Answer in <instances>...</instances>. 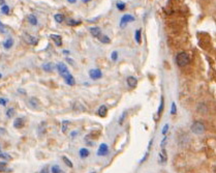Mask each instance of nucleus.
Here are the masks:
<instances>
[{
	"label": "nucleus",
	"instance_id": "obj_1",
	"mask_svg": "<svg viewBox=\"0 0 216 173\" xmlns=\"http://www.w3.org/2000/svg\"><path fill=\"white\" fill-rule=\"evenodd\" d=\"M189 62H190V57H189L188 53H186V52H180V53L176 55V63L179 67H186Z\"/></svg>",
	"mask_w": 216,
	"mask_h": 173
},
{
	"label": "nucleus",
	"instance_id": "obj_2",
	"mask_svg": "<svg viewBox=\"0 0 216 173\" xmlns=\"http://www.w3.org/2000/svg\"><path fill=\"white\" fill-rule=\"evenodd\" d=\"M191 131L194 134H197V135H201V134H203L205 131H206V128H205V125L203 122L194 121L191 125Z\"/></svg>",
	"mask_w": 216,
	"mask_h": 173
},
{
	"label": "nucleus",
	"instance_id": "obj_3",
	"mask_svg": "<svg viewBox=\"0 0 216 173\" xmlns=\"http://www.w3.org/2000/svg\"><path fill=\"white\" fill-rule=\"evenodd\" d=\"M56 67H57V70H58L59 74H60L63 78H65L66 76H68L69 74H71V73L68 72V69H67V67L63 63V62H59V63L57 64Z\"/></svg>",
	"mask_w": 216,
	"mask_h": 173
},
{
	"label": "nucleus",
	"instance_id": "obj_4",
	"mask_svg": "<svg viewBox=\"0 0 216 173\" xmlns=\"http://www.w3.org/2000/svg\"><path fill=\"white\" fill-rule=\"evenodd\" d=\"M134 17H132L131 15H124L123 17L121 18V21H120V27L123 28L131 22H134Z\"/></svg>",
	"mask_w": 216,
	"mask_h": 173
},
{
	"label": "nucleus",
	"instance_id": "obj_5",
	"mask_svg": "<svg viewBox=\"0 0 216 173\" xmlns=\"http://www.w3.org/2000/svg\"><path fill=\"white\" fill-rule=\"evenodd\" d=\"M89 76H90L91 79L97 80V79H99V78H101L103 73H101V70L98 69H93V70H89Z\"/></svg>",
	"mask_w": 216,
	"mask_h": 173
},
{
	"label": "nucleus",
	"instance_id": "obj_6",
	"mask_svg": "<svg viewBox=\"0 0 216 173\" xmlns=\"http://www.w3.org/2000/svg\"><path fill=\"white\" fill-rule=\"evenodd\" d=\"M108 151H109L108 145H106V143H103L99 145V148H98L97 150V154L98 156H106V154L108 153Z\"/></svg>",
	"mask_w": 216,
	"mask_h": 173
},
{
	"label": "nucleus",
	"instance_id": "obj_7",
	"mask_svg": "<svg viewBox=\"0 0 216 173\" xmlns=\"http://www.w3.org/2000/svg\"><path fill=\"white\" fill-rule=\"evenodd\" d=\"M28 104H29V106L31 108L33 109H37L38 107H40V101H38L36 98H30L29 101H28Z\"/></svg>",
	"mask_w": 216,
	"mask_h": 173
},
{
	"label": "nucleus",
	"instance_id": "obj_8",
	"mask_svg": "<svg viewBox=\"0 0 216 173\" xmlns=\"http://www.w3.org/2000/svg\"><path fill=\"white\" fill-rule=\"evenodd\" d=\"M24 124H25L24 118H22V117H19V118L15 119V121H14V127L16 128V129H21V128L24 127Z\"/></svg>",
	"mask_w": 216,
	"mask_h": 173
},
{
	"label": "nucleus",
	"instance_id": "obj_9",
	"mask_svg": "<svg viewBox=\"0 0 216 173\" xmlns=\"http://www.w3.org/2000/svg\"><path fill=\"white\" fill-rule=\"evenodd\" d=\"M55 67L56 65L54 64L53 62H47V63L43 64V69L44 70H46V72H52V70H54Z\"/></svg>",
	"mask_w": 216,
	"mask_h": 173
},
{
	"label": "nucleus",
	"instance_id": "obj_10",
	"mask_svg": "<svg viewBox=\"0 0 216 173\" xmlns=\"http://www.w3.org/2000/svg\"><path fill=\"white\" fill-rule=\"evenodd\" d=\"M89 31L94 38H99L101 34V30L98 27H91L89 28Z\"/></svg>",
	"mask_w": 216,
	"mask_h": 173
},
{
	"label": "nucleus",
	"instance_id": "obj_11",
	"mask_svg": "<svg viewBox=\"0 0 216 173\" xmlns=\"http://www.w3.org/2000/svg\"><path fill=\"white\" fill-rule=\"evenodd\" d=\"M166 159H168V157H166V151L165 149L162 147L161 153H158V161H159V163H165V162H166Z\"/></svg>",
	"mask_w": 216,
	"mask_h": 173
},
{
	"label": "nucleus",
	"instance_id": "obj_12",
	"mask_svg": "<svg viewBox=\"0 0 216 173\" xmlns=\"http://www.w3.org/2000/svg\"><path fill=\"white\" fill-rule=\"evenodd\" d=\"M50 38H51L54 41H55L56 46H58V47L62 46V38H61L60 35H58V34H51Z\"/></svg>",
	"mask_w": 216,
	"mask_h": 173
},
{
	"label": "nucleus",
	"instance_id": "obj_13",
	"mask_svg": "<svg viewBox=\"0 0 216 173\" xmlns=\"http://www.w3.org/2000/svg\"><path fill=\"white\" fill-rule=\"evenodd\" d=\"M12 46H14V40H12V38H9L7 40H5V41H3V48H4L5 50L10 49Z\"/></svg>",
	"mask_w": 216,
	"mask_h": 173
},
{
	"label": "nucleus",
	"instance_id": "obj_14",
	"mask_svg": "<svg viewBox=\"0 0 216 173\" xmlns=\"http://www.w3.org/2000/svg\"><path fill=\"white\" fill-rule=\"evenodd\" d=\"M127 85L129 87H136L138 85V80L134 77H128L127 78Z\"/></svg>",
	"mask_w": 216,
	"mask_h": 173
},
{
	"label": "nucleus",
	"instance_id": "obj_15",
	"mask_svg": "<svg viewBox=\"0 0 216 173\" xmlns=\"http://www.w3.org/2000/svg\"><path fill=\"white\" fill-rule=\"evenodd\" d=\"M25 40L28 41L29 44L31 45H36L37 44V38H34V36H32V35H29V34H26L25 35Z\"/></svg>",
	"mask_w": 216,
	"mask_h": 173
},
{
	"label": "nucleus",
	"instance_id": "obj_16",
	"mask_svg": "<svg viewBox=\"0 0 216 173\" xmlns=\"http://www.w3.org/2000/svg\"><path fill=\"white\" fill-rule=\"evenodd\" d=\"M64 80H65V83H66V84H68V85H71V86L75 85V83L74 76H72L71 74H69L68 76H66V77L64 78Z\"/></svg>",
	"mask_w": 216,
	"mask_h": 173
},
{
	"label": "nucleus",
	"instance_id": "obj_17",
	"mask_svg": "<svg viewBox=\"0 0 216 173\" xmlns=\"http://www.w3.org/2000/svg\"><path fill=\"white\" fill-rule=\"evenodd\" d=\"M28 22L30 23L31 25H33V26H35V25H37V19H36V17L34 15H29L28 16Z\"/></svg>",
	"mask_w": 216,
	"mask_h": 173
},
{
	"label": "nucleus",
	"instance_id": "obj_18",
	"mask_svg": "<svg viewBox=\"0 0 216 173\" xmlns=\"http://www.w3.org/2000/svg\"><path fill=\"white\" fill-rule=\"evenodd\" d=\"M106 112H108V110H106V107L105 106V105L100 106L99 109H98V115L101 116V117H105L106 114Z\"/></svg>",
	"mask_w": 216,
	"mask_h": 173
},
{
	"label": "nucleus",
	"instance_id": "obj_19",
	"mask_svg": "<svg viewBox=\"0 0 216 173\" xmlns=\"http://www.w3.org/2000/svg\"><path fill=\"white\" fill-rule=\"evenodd\" d=\"M89 150H88L87 148H81L80 149V157L82 159H85V158H87L88 156H89Z\"/></svg>",
	"mask_w": 216,
	"mask_h": 173
},
{
	"label": "nucleus",
	"instance_id": "obj_20",
	"mask_svg": "<svg viewBox=\"0 0 216 173\" xmlns=\"http://www.w3.org/2000/svg\"><path fill=\"white\" fill-rule=\"evenodd\" d=\"M134 36H136V41H137V43L138 44H141V41H142V31L141 29H138L136 31V34H134Z\"/></svg>",
	"mask_w": 216,
	"mask_h": 173
},
{
	"label": "nucleus",
	"instance_id": "obj_21",
	"mask_svg": "<svg viewBox=\"0 0 216 173\" xmlns=\"http://www.w3.org/2000/svg\"><path fill=\"white\" fill-rule=\"evenodd\" d=\"M54 19H55L56 22H58V23H62L64 21V16L63 15H61V14H57L54 16Z\"/></svg>",
	"mask_w": 216,
	"mask_h": 173
},
{
	"label": "nucleus",
	"instance_id": "obj_22",
	"mask_svg": "<svg viewBox=\"0 0 216 173\" xmlns=\"http://www.w3.org/2000/svg\"><path fill=\"white\" fill-rule=\"evenodd\" d=\"M51 171H52V173H63L61 168L58 166V165H54V166H52Z\"/></svg>",
	"mask_w": 216,
	"mask_h": 173
},
{
	"label": "nucleus",
	"instance_id": "obj_23",
	"mask_svg": "<svg viewBox=\"0 0 216 173\" xmlns=\"http://www.w3.org/2000/svg\"><path fill=\"white\" fill-rule=\"evenodd\" d=\"M98 38H99V41L103 44H109V43H110V38H109V36H106V35H101Z\"/></svg>",
	"mask_w": 216,
	"mask_h": 173
},
{
	"label": "nucleus",
	"instance_id": "obj_24",
	"mask_svg": "<svg viewBox=\"0 0 216 173\" xmlns=\"http://www.w3.org/2000/svg\"><path fill=\"white\" fill-rule=\"evenodd\" d=\"M68 124H69L68 120H63V121H62V132L63 133H66L67 128H68Z\"/></svg>",
	"mask_w": 216,
	"mask_h": 173
},
{
	"label": "nucleus",
	"instance_id": "obj_25",
	"mask_svg": "<svg viewBox=\"0 0 216 173\" xmlns=\"http://www.w3.org/2000/svg\"><path fill=\"white\" fill-rule=\"evenodd\" d=\"M1 13H3L4 15H9V5L6 4H3L1 6Z\"/></svg>",
	"mask_w": 216,
	"mask_h": 173
},
{
	"label": "nucleus",
	"instance_id": "obj_26",
	"mask_svg": "<svg viewBox=\"0 0 216 173\" xmlns=\"http://www.w3.org/2000/svg\"><path fill=\"white\" fill-rule=\"evenodd\" d=\"M15 113H16V112H15V109H14V108H9V109L6 111V116L9 117V118H12V117L15 115Z\"/></svg>",
	"mask_w": 216,
	"mask_h": 173
},
{
	"label": "nucleus",
	"instance_id": "obj_27",
	"mask_svg": "<svg viewBox=\"0 0 216 173\" xmlns=\"http://www.w3.org/2000/svg\"><path fill=\"white\" fill-rule=\"evenodd\" d=\"M0 159H3V160H10L12 158H10V156H9V153H3V151L0 150Z\"/></svg>",
	"mask_w": 216,
	"mask_h": 173
},
{
	"label": "nucleus",
	"instance_id": "obj_28",
	"mask_svg": "<svg viewBox=\"0 0 216 173\" xmlns=\"http://www.w3.org/2000/svg\"><path fill=\"white\" fill-rule=\"evenodd\" d=\"M67 24H68L69 26H77V25L81 24V22L80 21H75V20H68L67 21Z\"/></svg>",
	"mask_w": 216,
	"mask_h": 173
},
{
	"label": "nucleus",
	"instance_id": "obj_29",
	"mask_svg": "<svg viewBox=\"0 0 216 173\" xmlns=\"http://www.w3.org/2000/svg\"><path fill=\"white\" fill-rule=\"evenodd\" d=\"M62 160H63V161H64V163H65V164L67 165V166L69 167V168H72V166H74V165H72V163L71 162V160H69V159H67L66 157H63V158H62Z\"/></svg>",
	"mask_w": 216,
	"mask_h": 173
},
{
	"label": "nucleus",
	"instance_id": "obj_30",
	"mask_svg": "<svg viewBox=\"0 0 216 173\" xmlns=\"http://www.w3.org/2000/svg\"><path fill=\"white\" fill-rule=\"evenodd\" d=\"M116 6H117V9H118L119 10H123L124 9H125V3H123V2H117V4H116Z\"/></svg>",
	"mask_w": 216,
	"mask_h": 173
},
{
	"label": "nucleus",
	"instance_id": "obj_31",
	"mask_svg": "<svg viewBox=\"0 0 216 173\" xmlns=\"http://www.w3.org/2000/svg\"><path fill=\"white\" fill-rule=\"evenodd\" d=\"M162 110H163V98H161L160 105H159V108H158V111H157L158 115H160V114H161V112H162Z\"/></svg>",
	"mask_w": 216,
	"mask_h": 173
},
{
	"label": "nucleus",
	"instance_id": "obj_32",
	"mask_svg": "<svg viewBox=\"0 0 216 173\" xmlns=\"http://www.w3.org/2000/svg\"><path fill=\"white\" fill-rule=\"evenodd\" d=\"M176 112H177V107H176V104L173 102V103H172L171 113H172V114H176Z\"/></svg>",
	"mask_w": 216,
	"mask_h": 173
},
{
	"label": "nucleus",
	"instance_id": "obj_33",
	"mask_svg": "<svg viewBox=\"0 0 216 173\" xmlns=\"http://www.w3.org/2000/svg\"><path fill=\"white\" fill-rule=\"evenodd\" d=\"M111 58H112V60H114V61H115V60H117V58H118V53H117L116 51L112 52V54H111Z\"/></svg>",
	"mask_w": 216,
	"mask_h": 173
},
{
	"label": "nucleus",
	"instance_id": "obj_34",
	"mask_svg": "<svg viewBox=\"0 0 216 173\" xmlns=\"http://www.w3.org/2000/svg\"><path fill=\"white\" fill-rule=\"evenodd\" d=\"M6 31H7V30H6V27H5V26L2 24L1 22H0V32H1V33H5Z\"/></svg>",
	"mask_w": 216,
	"mask_h": 173
},
{
	"label": "nucleus",
	"instance_id": "obj_35",
	"mask_svg": "<svg viewBox=\"0 0 216 173\" xmlns=\"http://www.w3.org/2000/svg\"><path fill=\"white\" fill-rule=\"evenodd\" d=\"M6 104H7V99H6L0 98V105H1V106H6Z\"/></svg>",
	"mask_w": 216,
	"mask_h": 173
},
{
	"label": "nucleus",
	"instance_id": "obj_36",
	"mask_svg": "<svg viewBox=\"0 0 216 173\" xmlns=\"http://www.w3.org/2000/svg\"><path fill=\"white\" fill-rule=\"evenodd\" d=\"M168 130H169V124H166L165 127H163V130H162V135H165L168 133Z\"/></svg>",
	"mask_w": 216,
	"mask_h": 173
},
{
	"label": "nucleus",
	"instance_id": "obj_37",
	"mask_svg": "<svg viewBox=\"0 0 216 173\" xmlns=\"http://www.w3.org/2000/svg\"><path fill=\"white\" fill-rule=\"evenodd\" d=\"M166 141V137H165L162 139V141H161V143H160V145H161V147H163V144H165V142Z\"/></svg>",
	"mask_w": 216,
	"mask_h": 173
},
{
	"label": "nucleus",
	"instance_id": "obj_38",
	"mask_svg": "<svg viewBox=\"0 0 216 173\" xmlns=\"http://www.w3.org/2000/svg\"><path fill=\"white\" fill-rule=\"evenodd\" d=\"M77 135H78V132H72V133L71 134V136L72 138H74L75 136H77Z\"/></svg>",
	"mask_w": 216,
	"mask_h": 173
},
{
	"label": "nucleus",
	"instance_id": "obj_39",
	"mask_svg": "<svg viewBox=\"0 0 216 173\" xmlns=\"http://www.w3.org/2000/svg\"><path fill=\"white\" fill-rule=\"evenodd\" d=\"M67 61H68L69 62V64H74V60H72V59H69V58H67Z\"/></svg>",
	"mask_w": 216,
	"mask_h": 173
},
{
	"label": "nucleus",
	"instance_id": "obj_40",
	"mask_svg": "<svg viewBox=\"0 0 216 173\" xmlns=\"http://www.w3.org/2000/svg\"><path fill=\"white\" fill-rule=\"evenodd\" d=\"M147 156H148V153H146V156H145V157H144V158H143L142 160H141V163H143V162H144V161H145V160H146V159H147Z\"/></svg>",
	"mask_w": 216,
	"mask_h": 173
},
{
	"label": "nucleus",
	"instance_id": "obj_41",
	"mask_svg": "<svg viewBox=\"0 0 216 173\" xmlns=\"http://www.w3.org/2000/svg\"><path fill=\"white\" fill-rule=\"evenodd\" d=\"M67 1H68V2H71V3H75V2L77 1V0H67Z\"/></svg>",
	"mask_w": 216,
	"mask_h": 173
},
{
	"label": "nucleus",
	"instance_id": "obj_42",
	"mask_svg": "<svg viewBox=\"0 0 216 173\" xmlns=\"http://www.w3.org/2000/svg\"><path fill=\"white\" fill-rule=\"evenodd\" d=\"M0 4H4V0H0Z\"/></svg>",
	"mask_w": 216,
	"mask_h": 173
},
{
	"label": "nucleus",
	"instance_id": "obj_43",
	"mask_svg": "<svg viewBox=\"0 0 216 173\" xmlns=\"http://www.w3.org/2000/svg\"><path fill=\"white\" fill-rule=\"evenodd\" d=\"M63 53H64V54H68L69 52H68V51H65V50H64V51H63Z\"/></svg>",
	"mask_w": 216,
	"mask_h": 173
},
{
	"label": "nucleus",
	"instance_id": "obj_44",
	"mask_svg": "<svg viewBox=\"0 0 216 173\" xmlns=\"http://www.w3.org/2000/svg\"><path fill=\"white\" fill-rule=\"evenodd\" d=\"M82 1H83V2H89L90 0H82Z\"/></svg>",
	"mask_w": 216,
	"mask_h": 173
},
{
	"label": "nucleus",
	"instance_id": "obj_45",
	"mask_svg": "<svg viewBox=\"0 0 216 173\" xmlns=\"http://www.w3.org/2000/svg\"><path fill=\"white\" fill-rule=\"evenodd\" d=\"M41 173H47L46 171H43V172H41Z\"/></svg>",
	"mask_w": 216,
	"mask_h": 173
},
{
	"label": "nucleus",
	"instance_id": "obj_46",
	"mask_svg": "<svg viewBox=\"0 0 216 173\" xmlns=\"http://www.w3.org/2000/svg\"><path fill=\"white\" fill-rule=\"evenodd\" d=\"M1 77H2V75H1V74H0V78H1Z\"/></svg>",
	"mask_w": 216,
	"mask_h": 173
},
{
	"label": "nucleus",
	"instance_id": "obj_47",
	"mask_svg": "<svg viewBox=\"0 0 216 173\" xmlns=\"http://www.w3.org/2000/svg\"><path fill=\"white\" fill-rule=\"evenodd\" d=\"M93 173H94V172H93Z\"/></svg>",
	"mask_w": 216,
	"mask_h": 173
}]
</instances>
